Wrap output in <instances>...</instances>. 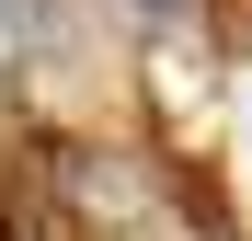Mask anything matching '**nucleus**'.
Instances as JSON below:
<instances>
[{"label":"nucleus","mask_w":252,"mask_h":241,"mask_svg":"<svg viewBox=\"0 0 252 241\" xmlns=\"http://www.w3.org/2000/svg\"><path fill=\"white\" fill-rule=\"evenodd\" d=\"M138 12H149V23H195V0H138Z\"/></svg>","instance_id":"f257e3e1"},{"label":"nucleus","mask_w":252,"mask_h":241,"mask_svg":"<svg viewBox=\"0 0 252 241\" xmlns=\"http://www.w3.org/2000/svg\"><path fill=\"white\" fill-rule=\"evenodd\" d=\"M0 241H23V218H12V207H0Z\"/></svg>","instance_id":"f03ea898"}]
</instances>
